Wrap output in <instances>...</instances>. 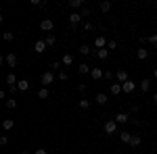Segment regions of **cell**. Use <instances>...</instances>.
<instances>
[{"mask_svg":"<svg viewBox=\"0 0 157 154\" xmlns=\"http://www.w3.org/2000/svg\"><path fill=\"white\" fill-rule=\"evenodd\" d=\"M4 63H9L11 67H15V65H17V56H15V54H6V56H4Z\"/></svg>","mask_w":157,"mask_h":154,"instance_id":"17","label":"cell"},{"mask_svg":"<svg viewBox=\"0 0 157 154\" xmlns=\"http://www.w3.org/2000/svg\"><path fill=\"white\" fill-rule=\"evenodd\" d=\"M48 96H50L48 88H42V90L38 92V98H42V100H48Z\"/></svg>","mask_w":157,"mask_h":154,"instance_id":"18","label":"cell"},{"mask_svg":"<svg viewBox=\"0 0 157 154\" xmlns=\"http://www.w3.org/2000/svg\"><path fill=\"white\" fill-rule=\"evenodd\" d=\"M109 92H111L113 96L121 94V83H111V88H109Z\"/></svg>","mask_w":157,"mask_h":154,"instance_id":"14","label":"cell"},{"mask_svg":"<svg viewBox=\"0 0 157 154\" xmlns=\"http://www.w3.org/2000/svg\"><path fill=\"white\" fill-rule=\"evenodd\" d=\"M4 40H6V42H11V40H13V34H11V31H4Z\"/></svg>","mask_w":157,"mask_h":154,"instance_id":"35","label":"cell"},{"mask_svg":"<svg viewBox=\"0 0 157 154\" xmlns=\"http://www.w3.org/2000/svg\"><path fill=\"white\" fill-rule=\"evenodd\" d=\"M120 140L126 144H130V140H132V133L130 131H120Z\"/></svg>","mask_w":157,"mask_h":154,"instance_id":"12","label":"cell"},{"mask_svg":"<svg viewBox=\"0 0 157 154\" xmlns=\"http://www.w3.org/2000/svg\"><path fill=\"white\" fill-rule=\"evenodd\" d=\"M107 48H109V50H115V48H117V42H115V40H109Z\"/></svg>","mask_w":157,"mask_h":154,"instance_id":"29","label":"cell"},{"mask_svg":"<svg viewBox=\"0 0 157 154\" xmlns=\"http://www.w3.org/2000/svg\"><path fill=\"white\" fill-rule=\"evenodd\" d=\"M107 102H109L107 94H97V104H107Z\"/></svg>","mask_w":157,"mask_h":154,"instance_id":"20","label":"cell"},{"mask_svg":"<svg viewBox=\"0 0 157 154\" xmlns=\"http://www.w3.org/2000/svg\"><path fill=\"white\" fill-rule=\"evenodd\" d=\"M21 154H29V150H21Z\"/></svg>","mask_w":157,"mask_h":154,"instance_id":"39","label":"cell"},{"mask_svg":"<svg viewBox=\"0 0 157 154\" xmlns=\"http://www.w3.org/2000/svg\"><path fill=\"white\" fill-rule=\"evenodd\" d=\"M130 146H132V148H138V146H140V135H132V140H130Z\"/></svg>","mask_w":157,"mask_h":154,"instance_id":"23","label":"cell"},{"mask_svg":"<svg viewBox=\"0 0 157 154\" xmlns=\"http://www.w3.org/2000/svg\"><path fill=\"white\" fill-rule=\"evenodd\" d=\"M78 69H80V73H90V71H92V69H90V67H88L86 63H82V65H80Z\"/></svg>","mask_w":157,"mask_h":154,"instance_id":"26","label":"cell"},{"mask_svg":"<svg viewBox=\"0 0 157 154\" xmlns=\"http://www.w3.org/2000/svg\"><path fill=\"white\" fill-rule=\"evenodd\" d=\"M61 69V63H52V65H50V71L55 73V71H59Z\"/></svg>","mask_w":157,"mask_h":154,"instance_id":"30","label":"cell"},{"mask_svg":"<svg viewBox=\"0 0 157 154\" xmlns=\"http://www.w3.org/2000/svg\"><path fill=\"white\" fill-rule=\"evenodd\" d=\"M80 21H82V15H80V13H71V15H69V25L78 27V25H80Z\"/></svg>","mask_w":157,"mask_h":154,"instance_id":"6","label":"cell"},{"mask_svg":"<svg viewBox=\"0 0 157 154\" xmlns=\"http://www.w3.org/2000/svg\"><path fill=\"white\" fill-rule=\"evenodd\" d=\"M6 144H9V138H6V135H2V138H0V146H6Z\"/></svg>","mask_w":157,"mask_h":154,"instance_id":"34","label":"cell"},{"mask_svg":"<svg viewBox=\"0 0 157 154\" xmlns=\"http://www.w3.org/2000/svg\"><path fill=\"white\" fill-rule=\"evenodd\" d=\"M134 90H136V83H134L132 79H128L126 83H121V92H124V94H132Z\"/></svg>","mask_w":157,"mask_h":154,"instance_id":"2","label":"cell"},{"mask_svg":"<svg viewBox=\"0 0 157 154\" xmlns=\"http://www.w3.org/2000/svg\"><path fill=\"white\" fill-rule=\"evenodd\" d=\"M80 15H82V17H88V15H90V11H88V9H82V11H80Z\"/></svg>","mask_w":157,"mask_h":154,"instance_id":"36","label":"cell"},{"mask_svg":"<svg viewBox=\"0 0 157 154\" xmlns=\"http://www.w3.org/2000/svg\"><path fill=\"white\" fill-rule=\"evenodd\" d=\"M21 92H25V90H29V81L27 79H19V85H17Z\"/></svg>","mask_w":157,"mask_h":154,"instance_id":"19","label":"cell"},{"mask_svg":"<svg viewBox=\"0 0 157 154\" xmlns=\"http://www.w3.org/2000/svg\"><path fill=\"white\" fill-rule=\"evenodd\" d=\"M46 46H48V44H46V42H44V40H38L36 44H34V50H36L38 54H42V52H44V50H46Z\"/></svg>","mask_w":157,"mask_h":154,"instance_id":"7","label":"cell"},{"mask_svg":"<svg viewBox=\"0 0 157 154\" xmlns=\"http://www.w3.org/2000/svg\"><path fill=\"white\" fill-rule=\"evenodd\" d=\"M107 44H109V42H107V38H105V36H98L97 40H94V48H97V50H101V48H107Z\"/></svg>","mask_w":157,"mask_h":154,"instance_id":"5","label":"cell"},{"mask_svg":"<svg viewBox=\"0 0 157 154\" xmlns=\"http://www.w3.org/2000/svg\"><path fill=\"white\" fill-rule=\"evenodd\" d=\"M80 54H90V48L86 46V44H82L80 46Z\"/></svg>","mask_w":157,"mask_h":154,"instance_id":"28","label":"cell"},{"mask_svg":"<svg viewBox=\"0 0 157 154\" xmlns=\"http://www.w3.org/2000/svg\"><path fill=\"white\" fill-rule=\"evenodd\" d=\"M59 79H61V81H67V79H69V75H67L65 71H61L59 73Z\"/></svg>","mask_w":157,"mask_h":154,"instance_id":"31","label":"cell"},{"mask_svg":"<svg viewBox=\"0 0 157 154\" xmlns=\"http://www.w3.org/2000/svg\"><path fill=\"white\" fill-rule=\"evenodd\" d=\"M115 79H117V83H126L128 81V73L124 71V69H120V71L115 73Z\"/></svg>","mask_w":157,"mask_h":154,"instance_id":"9","label":"cell"},{"mask_svg":"<svg viewBox=\"0 0 157 154\" xmlns=\"http://www.w3.org/2000/svg\"><path fill=\"white\" fill-rule=\"evenodd\" d=\"M90 75H92V79H101V77H105V71H101V69H98V67H94V69H92V71H90Z\"/></svg>","mask_w":157,"mask_h":154,"instance_id":"10","label":"cell"},{"mask_svg":"<svg viewBox=\"0 0 157 154\" xmlns=\"http://www.w3.org/2000/svg\"><path fill=\"white\" fill-rule=\"evenodd\" d=\"M97 56H98L101 60H105V59L109 56V48H101V50H97Z\"/></svg>","mask_w":157,"mask_h":154,"instance_id":"16","label":"cell"},{"mask_svg":"<svg viewBox=\"0 0 157 154\" xmlns=\"http://www.w3.org/2000/svg\"><path fill=\"white\" fill-rule=\"evenodd\" d=\"M128 119H130V115H128V113H117V115H115V121H117V125H124V123H128Z\"/></svg>","mask_w":157,"mask_h":154,"instance_id":"8","label":"cell"},{"mask_svg":"<svg viewBox=\"0 0 157 154\" xmlns=\"http://www.w3.org/2000/svg\"><path fill=\"white\" fill-rule=\"evenodd\" d=\"M153 102H155V104H157V92H155V94H153Z\"/></svg>","mask_w":157,"mask_h":154,"instance_id":"38","label":"cell"},{"mask_svg":"<svg viewBox=\"0 0 157 154\" xmlns=\"http://www.w3.org/2000/svg\"><path fill=\"white\" fill-rule=\"evenodd\" d=\"M71 63H73V54H63V65L65 67H69Z\"/></svg>","mask_w":157,"mask_h":154,"instance_id":"21","label":"cell"},{"mask_svg":"<svg viewBox=\"0 0 157 154\" xmlns=\"http://www.w3.org/2000/svg\"><path fill=\"white\" fill-rule=\"evenodd\" d=\"M6 106H9V108H15V106H17V100H15V98H13V100H6Z\"/></svg>","mask_w":157,"mask_h":154,"instance_id":"32","label":"cell"},{"mask_svg":"<svg viewBox=\"0 0 157 154\" xmlns=\"http://www.w3.org/2000/svg\"><path fill=\"white\" fill-rule=\"evenodd\" d=\"M40 81L44 83V88H48L50 83L55 81V73H52V71H46L44 75H42V79H40Z\"/></svg>","mask_w":157,"mask_h":154,"instance_id":"3","label":"cell"},{"mask_svg":"<svg viewBox=\"0 0 157 154\" xmlns=\"http://www.w3.org/2000/svg\"><path fill=\"white\" fill-rule=\"evenodd\" d=\"M44 42H46L48 46H55V42H57V38L52 36V34H46V38H44Z\"/></svg>","mask_w":157,"mask_h":154,"instance_id":"22","label":"cell"},{"mask_svg":"<svg viewBox=\"0 0 157 154\" xmlns=\"http://www.w3.org/2000/svg\"><path fill=\"white\" fill-rule=\"evenodd\" d=\"M109 9H111V2H109V0H105V2H101V11H103V13H107Z\"/></svg>","mask_w":157,"mask_h":154,"instance_id":"25","label":"cell"},{"mask_svg":"<svg viewBox=\"0 0 157 154\" xmlns=\"http://www.w3.org/2000/svg\"><path fill=\"white\" fill-rule=\"evenodd\" d=\"M52 27H55V23H52L50 19H44V21L40 23V29H42V31H46V34H50V31H52Z\"/></svg>","mask_w":157,"mask_h":154,"instance_id":"4","label":"cell"},{"mask_svg":"<svg viewBox=\"0 0 157 154\" xmlns=\"http://www.w3.org/2000/svg\"><path fill=\"white\" fill-rule=\"evenodd\" d=\"M138 88H140V92H149V90H151V81H149V79H143V81L138 83Z\"/></svg>","mask_w":157,"mask_h":154,"instance_id":"11","label":"cell"},{"mask_svg":"<svg viewBox=\"0 0 157 154\" xmlns=\"http://www.w3.org/2000/svg\"><path fill=\"white\" fill-rule=\"evenodd\" d=\"M149 44L157 48V34H153V36H149Z\"/></svg>","mask_w":157,"mask_h":154,"instance_id":"27","label":"cell"},{"mask_svg":"<svg viewBox=\"0 0 157 154\" xmlns=\"http://www.w3.org/2000/svg\"><path fill=\"white\" fill-rule=\"evenodd\" d=\"M80 108H90V102L88 100H80Z\"/></svg>","mask_w":157,"mask_h":154,"instance_id":"33","label":"cell"},{"mask_svg":"<svg viewBox=\"0 0 157 154\" xmlns=\"http://www.w3.org/2000/svg\"><path fill=\"white\" fill-rule=\"evenodd\" d=\"M13 127H15V121H13V119H4V121H2V129H13Z\"/></svg>","mask_w":157,"mask_h":154,"instance_id":"15","label":"cell"},{"mask_svg":"<svg viewBox=\"0 0 157 154\" xmlns=\"http://www.w3.org/2000/svg\"><path fill=\"white\" fill-rule=\"evenodd\" d=\"M105 133H109V135L117 133V121H115V119H111V121L105 123Z\"/></svg>","mask_w":157,"mask_h":154,"instance_id":"1","label":"cell"},{"mask_svg":"<svg viewBox=\"0 0 157 154\" xmlns=\"http://www.w3.org/2000/svg\"><path fill=\"white\" fill-rule=\"evenodd\" d=\"M136 56H138L140 60L149 59V50H147V48H138V50H136Z\"/></svg>","mask_w":157,"mask_h":154,"instance_id":"13","label":"cell"},{"mask_svg":"<svg viewBox=\"0 0 157 154\" xmlns=\"http://www.w3.org/2000/svg\"><path fill=\"white\" fill-rule=\"evenodd\" d=\"M153 75H155V79H157V69H155V71H153Z\"/></svg>","mask_w":157,"mask_h":154,"instance_id":"40","label":"cell"},{"mask_svg":"<svg viewBox=\"0 0 157 154\" xmlns=\"http://www.w3.org/2000/svg\"><path fill=\"white\" fill-rule=\"evenodd\" d=\"M34 154H48L44 148H38V150H34Z\"/></svg>","mask_w":157,"mask_h":154,"instance_id":"37","label":"cell"},{"mask_svg":"<svg viewBox=\"0 0 157 154\" xmlns=\"http://www.w3.org/2000/svg\"><path fill=\"white\" fill-rule=\"evenodd\" d=\"M82 4H84V0H71V2H69L71 9H82Z\"/></svg>","mask_w":157,"mask_h":154,"instance_id":"24","label":"cell"}]
</instances>
